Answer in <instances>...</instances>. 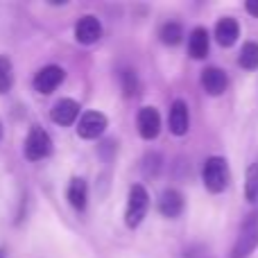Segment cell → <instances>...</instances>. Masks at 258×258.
Masks as SVG:
<instances>
[{"label": "cell", "mask_w": 258, "mask_h": 258, "mask_svg": "<svg viewBox=\"0 0 258 258\" xmlns=\"http://www.w3.org/2000/svg\"><path fill=\"white\" fill-rule=\"evenodd\" d=\"M63 77H66V73H63V68L57 66V63L43 66L34 77V89L39 91L41 95H50L52 91H57L59 86H61Z\"/></svg>", "instance_id": "cell-6"}, {"label": "cell", "mask_w": 258, "mask_h": 258, "mask_svg": "<svg viewBox=\"0 0 258 258\" xmlns=\"http://www.w3.org/2000/svg\"><path fill=\"white\" fill-rule=\"evenodd\" d=\"M238 63H240L245 71H256L258 68V43L256 41H247L240 48L238 54Z\"/></svg>", "instance_id": "cell-16"}, {"label": "cell", "mask_w": 258, "mask_h": 258, "mask_svg": "<svg viewBox=\"0 0 258 258\" xmlns=\"http://www.w3.org/2000/svg\"><path fill=\"white\" fill-rule=\"evenodd\" d=\"M136 129L145 141H154L161 134V116L154 107H143L136 113Z\"/></svg>", "instance_id": "cell-7"}, {"label": "cell", "mask_w": 258, "mask_h": 258, "mask_svg": "<svg viewBox=\"0 0 258 258\" xmlns=\"http://www.w3.org/2000/svg\"><path fill=\"white\" fill-rule=\"evenodd\" d=\"M202 181H204L206 190L218 195L224 192L231 181V172H229V163L224 156H209L202 168Z\"/></svg>", "instance_id": "cell-1"}, {"label": "cell", "mask_w": 258, "mask_h": 258, "mask_svg": "<svg viewBox=\"0 0 258 258\" xmlns=\"http://www.w3.org/2000/svg\"><path fill=\"white\" fill-rule=\"evenodd\" d=\"M245 197L247 202H258V163H251L245 174Z\"/></svg>", "instance_id": "cell-18"}, {"label": "cell", "mask_w": 258, "mask_h": 258, "mask_svg": "<svg viewBox=\"0 0 258 258\" xmlns=\"http://www.w3.org/2000/svg\"><path fill=\"white\" fill-rule=\"evenodd\" d=\"M202 86L209 95H222L229 86V77L222 68L218 66H209L202 71Z\"/></svg>", "instance_id": "cell-11"}, {"label": "cell", "mask_w": 258, "mask_h": 258, "mask_svg": "<svg viewBox=\"0 0 258 258\" xmlns=\"http://www.w3.org/2000/svg\"><path fill=\"white\" fill-rule=\"evenodd\" d=\"M100 36H102V25H100V21L95 16H82L80 21H77V25H75L77 43L91 45V43H95V41H100Z\"/></svg>", "instance_id": "cell-9"}, {"label": "cell", "mask_w": 258, "mask_h": 258, "mask_svg": "<svg viewBox=\"0 0 258 258\" xmlns=\"http://www.w3.org/2000/svg\"><path fill=\"white\" fill-rule=\"evenodd\" d=\"M109 118L100 111H86L84 116L77 120V136L84 138V141H93V138H100L104 132H107Z\"/></svg>", "instance_id": "cell-5"}, {"label": "cell", "mask_w": 258, "mask_h": 258, "mask_svg": "<svg viewBox=\"0 0 258 258\" xmlns=\"http://www.w3.org/2000/svg\"><path fill=\"white\" fill-rule=\"evenodd\" d=\"M159 36H161V41H163L165 45H179L181 43V39H183V27L179 25V23L170 21V23H165V25L161 27Z\"/></svg>", "instance_id": "cell-17"}, {"label": "cell", "mask_w": 258, "mask_h": 258, "mask_svg": "<svg viewBox=\"0 0 258 258\" xmlns=\"http://www.w3.org/2000/svg\"><path fill=\"white\" fill-rule=\"evenodd\" d=\"M50 118H52L57 125H61V127L73 125V122L80 118V102L73 100V98L59 100V102L52 107V111H50Z\"/></svg>", "instance_id": "cell-10"}, {"label": "cell", "mask_w": 258, "mask_h": 258, "mask_svg": "<svg viewBox=\"0 0 258 258\" xmlns=\"http://www.w3.org/2000/svg\"><path fill=\"white\" fill-rule=\"evenodd\" d=\"M238 36H240V25H238L236 18H231V16L220 18L218 25H215V41L222 48H231L238 41Z\"/></svg>", "instance_id": "cell-13"}, {"label": "cell", "mask_w": 258, "mask_h": 258, "mask_svg": "<svg viewBox=\"0 0 258 258\" xmlns=\"http://www.w3.org/2000/svg\"><path fill=\"white\" fill-rule=\"evenodd\" d=\"M147 211H150V192L143 183H134L129 188L127 209H125V224L129 229H136L143 224Z\"/></svg>", "instance_id": "cell-3"}, {"label": "cell", "mask_w": 258, "mask_h": 258, "mask_svg": "<svg viewBox=\"0 0 258 258\" xmlns=\"http://www.w3.org/2000/svg\"><path fill=\"white\" fill-rule=\"evenodd\" d=\"M168 125L170 132L174 136H186L188 127H190V113H188V104L183 100H174L170 107V116H168Z\"/></svg>", "instance_id": "cell-8"}, {"label": "cell", "mask_w": 258, "mask_h": 258, "mask_svg": "<svg viewBox=\"0 0 258 258\" xmlns=\"http://www.w3.org/2000/svg\"><path fill=\"white\" fill-rule=\"evenodd\" d=\"M14 84V68L7 57H0V95H5Z\"/></svg>", "instance_id": "cell-19"}, {"label": "cell", "mask_w": 258, "mask_h": 258, "mask_svg": "<svg viewBox=\"0 0 258 258\" xmlns=\"http://www.w3.org/2000/svg\"><path fill=\"white\" fill-rule=\"evenodd\" d=\"M3 134H5V127H3V120H0V141H3Z\"/></svg>", "instance_id": "cell-22"}, {"label": "cell", "mask_w": 258, "mask_h": 258, "mask_svg": "<svg viewBox=\"0 0 258 258\" xmlns=\"http://www.w3.org/2000/svg\"><path fill=\"white\" fill-rule=\"evenodd\" d=\"M120 84H122V93H125L127 98H132V95L138 93V80H136V73H134L132 68L120 71Z\"/></svg>", "instance_id": "cell-20"}, {"label": "cell", "mask_w": 258, "mask_h": 258, "mask_svg": "<svg viewBox=\"0 0 258 258\" xmlns=\"http://www.w3.org/2000/svg\"><path fill=\"white\" fill-rule=\"evenodd\" d=\"M245 9L251 14L254 18H258V0H247L245 3Z\"/></svg>", "instance_id": "cell-21"}, {"label": "cell", "mask_w": 258, "mask_h": 258, "mask_svg": "<svg viewBox=\"0 0 258 258\" xmlns=\"http://www.w3.org/2000/svg\"><path fill=\"white\" fill-rule=\"evenodd\" d=\"M52 152V141H50L48 132L41 125H34L27 132L25 136V145H23V154L27 161H41L45 156H50Z\"/></svg>", "instance_id": "cell-4"}, {"label": "cell", "mask_w": 258, "mask_h": 258, "mask_svg": "<svg viewBox=\"0 0 258 258\" xmlns=\"http://www.w3.org/2000/svg\"><path fill=\"white\" fill-rule=\"evenodd\" d=\"M0 258H5V249H3V247H0Z\"/></svg>", "instance_id": "cell-23"}, {"label": "cell", "mask_w": 258, "mask_h": 258, "mask_svg": "<svg viewBox=\"0 0 258 258\" xmlns=\"http://www.w3.org/2000/svg\"><path fill=\"white\" fill-rule=\"evenodd\" d=\"M183 206H186V200H183V195L179 190L168 188V190L161 192V197H159V213L163 215V218H177V215H181Z\"/></svg>", "instance_id": "cell-12"}, {"label": "cell", "mask_w": 258, "mask_h": 258, "mask_svg": "<svg viewBox=\"0 0 258 258\" xmlns=\"http://www.w3.org/2000/svg\"><path fill=\"white\" fill-rule=\"evenodd\" d=\"M258 247V211H251L240 224L236 245L231 247L229 258H249Z\"/></svg>", "instance_id": "cell-2"}, {"label": "cell", "mask_w": 258, "mask_h": 258, "mask_svg": "<svg viewBox=\"0 0 258 258\" xmlns=\"http://www.w3.org/2000/svg\"><path fill=\"white\" fill-rule=\"evenodd\" d=\"M209 43H211L209 32L204 27H195L190 32V39H188V54L192 59H204L209 54Z\"/></svg>", "instance_id": "cell-15"}, {"label": "cell", "mask_w": 258, "mask_h": 258, "mask_svg": "<svg viewBox=\"0 0 258 258\" xmlns=\"http://www.w3.org/2000/svg\"><path fill=\"white\" fill-rule=\"evenodd\" d=\"M66 197H68V204L73 206L75 211H84L86 209V202H89V186L82 177H73L71 183L66 188Z\"/></svg>", "instance_id": "cell-14"}]
</instances>
